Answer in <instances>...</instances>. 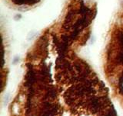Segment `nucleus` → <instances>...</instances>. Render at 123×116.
<instances>
[{"mask_svg":"<svg viewBox=\"0 0 123 116\" xmlns=\"http://www.w3.org/2000/svg\"><path fill=\"white\" fill-rule=\"evenodd\" d=\"M35 35H36V33L34 32V31H31V32L29 33V34L27 35V40H32L33 37L35 36Z\"/></svg>","mask_w":123,"mask_h":116,"instance_id":"f257e3e1","label":"nucleus"}]
</instances>
